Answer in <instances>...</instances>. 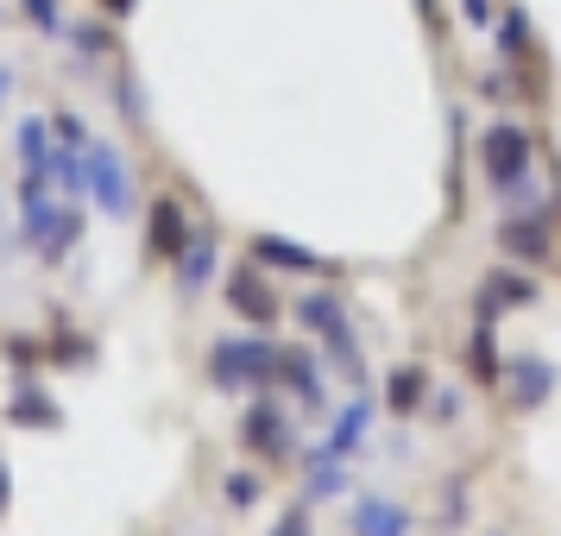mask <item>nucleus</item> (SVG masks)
Segmentation results:
<instances>
[{
    "mask_svg": "<svg viewBox=\"0 0 561 536\" xmlns=\"http://www.w3.org/2000/svg\"><path fill=\"white\" fill-rule=\"evenodd\" d=\"M208 272H215V240L203 233V240H190L178 253V290H203Z\"/></svg>",
    "mask_w": 561,
    "mask_h": 536,
    "instance_id": "nucleus-9",
    "label": "nucleus"
},
{
    "mask_svg": "<svg viewBox=\"0 0 561 536\" xmlns=\"http://www.w3.org/2000/svg\"><path fill=\"white\" fill-rule=\"evenodd\" d=\"M499 240H505L517 259H542V253H549V215H542V221H505Z\"/></svg>",
    "mask_w": 561,
    "mask_h": 536,
    "instance_id": "nucleus-10",
    "label": "nucleus"
},
{
    "mask_svg": "<svg viewBox=\"0 0 561 536\" xmlns=\"http://www.w3.org/2000/svg\"><path fill=\"white\" fill-rule=\"evenodd\" d=\"M89 183H95V196H102L107 215H127V208H133L127 171H121V158L107 152V146H89Z\"/></svg>",
    "mask_w": 561,
    "mask_h": 536,
    "instance_id": "nucleus-3",
    "label": "nucleus"
},
{
    "mask_svg": "<svg viewBox=\"0 0 561 536\" xmlns=\"http://www.w3.org/2000/svg\"><path fill=\"white\" fill-rule=\"evenodd\" d=\"M146 240H152V259H178L183 247H190V233H183V208L171 203V196H158V203H152Z\"/></svg>",
    "mask_w": 561,
    "mask_h": 536,
    "instance_id": "nucleus-4",
    "label": "nucleus"
},
{
    "mask_svg": "<svg viewBox=\"0 0 561 536\" xmlns=\"http://www.w3.org/2000/svg\"><path fill=\"white\" fill-rule=\"evenodd\" d=\"M13 423H26V430H51L57 423V410H51V398H38V391H20V404H13Z\"/></svg>",
    "mask_w": 561,
    "mask_h": 536,
    "instance_id": "nucleus-12",
    "label": "nucleus"
},
{
    "mask_svg": "<svg viewBox=\"0 0 561 536\" xmlns=\"http://www.w3.org/2000/svg\"><path fill=\"white\" fill-rule=\"evenodd\" d=\"M240 435H247L253 448H265L272 460H284V455H290V442H284V417H278V404H253V410H247V423H240Z\"/></svg>",
    "mask_w": 561,
    "mask_h": 536,
    "instance_id": "nucleus-5",
    "label": "nucleus"
},
{
    "mask_svg": "<svg viewBox=\"0 0 561 536\" xmlns=\"http://www.w3.org/2000/svg\"><path fill=\"white\" fill-rule=\"evenodd\" d=\"M354 536H404L410 531V517L398 505H385V499H366V505H354Z\"/></svg>",
    "mask_w": 561,
    "mask_h": 536,
    "instance_id": "nucleus-7",
    "label": "nucleus"
},
{
    "mask_svg": "<svg viewBox=\"0 0 561 536\" xmlns=\"http://www.w3.org/2000/svg\"><path fill=\"white\" fill-rule=\"evenodd\" d=\"M542 385H556V373H549V366H536V360H524V366H517V404H536V398H542Z\"/></svg>",
    "mask_w": 561,
    "mask_h": 536,
    "instance_id": "nucleus-13",
    "label": "nucleus"
},
{
    "mask_svg": "<svg viewBox=\"0 0 561 536\" xmlns=\"http://www.w3.org/2000/svg\"><path fill=\"white\" fill-rule=\"evenodd\" d=\"M485 297H511V304H536V284H530V278H511V272H499V278L485 284Z\"/></svg>",
    "mask_w": 561,
    "mask_h": 536,
    "instance_id": "nucleus-17",
    "label": "nucleus"
},
{
    "mask_svg": "<svg viewBox=\"0 0 561 536\" xmlns=\"http://www.w3.org/2000/svg\"><path fill=\"white\" fill-rule=\"evenodd\" d=\"M416 398H423V373L416 366L391 373V410H416Z\"/></svg>",
    "mask_w": 561,
    "mask_h": 536,
    "instance_id": "nucleus-14",
    "label": "nucleus"
},
{
    "mask_svg": "<svg viewBox=\"0 0 561 536\" xmlns=\"http://www.w3.org/2000/svg\"><path fill=\"white\" fill-rule=\"evenodd\" d=\"M253 499H259V480H253V474H233V480H228V505L247 511Z\"/></svg>",
    "mask_w": 561,
    "mask_h": 536,
    "instance_id": "nucleus-18",
    "label": "nucleus"
},
{
    "mask_svg": "<svg viewBox=\"0 0 561 536\" xmlns=\"http://www.w3.org/2000/svg\"><path fill=\"white\" fill-rule=\"evenodd\" d=\"M20 158H26L32 183H38V171H51V164H57L51 146H45V121H26V127H20Z\"/></svg>",
    "mask_w": 561,
    "mask_h": 536,
    "instance_id": "nucleus-11",
    "label": "nucleus"
},
{
    "mask_svg": "<svg viewBox=\"0 0 561 536\" xmlns=\"http://www.w3.org/2000/svg\"><path fill=\"white\" fill-rule=\"evenodd\" d=\"M272 373H278V347H265V341H221V347H215V379L228 385H265L272 379Z\"/></svg>",
    "mask_w": 561,
    "mask_h": 536,
    "instance_id": "nucleus-1",
    "label": "nucleus"
},
{
    "mask_svg": "<svg viewBox=\"0 0 561 536\" xmlns=\"http://www.w3.org/2000/svg\"><path fill=\"white\" fill-rule=\"evenodd\" d=\"M499 45H505L511 64H524V57H530V52H524V45H530V32H524V13H517V7L505 13V32H499Z\"/></svg>",
    "mask_w": 561,
    "mask_h": 536,
    "instance_id": "nucleus-15",
    "label": "nucleus"
},
{
    "mask_svg": "<svg viewBox=\"0 0 561 536\" xmlns=\"http://www.w3.org/2000/svg\"><path fill=\"white\" fill-rule=\"evenodd\" d=\"M359 430H366V404H354L341 423H334V442H329V448H334V455H347V448L359 442Z\"/></svg>",
    "mask_w": 561,
    "mask_h": 536,
    "instance_id": "nucleus-16",
    "label": "nucleus"
},
{
    "mask_svg": "<svg viewBox=\"0 0 561 536\" xmlns=\"http://www.w3.org/2000/svg\"><path fill=\"white\" fill-rule=\"evenodd\" d=\"M0 511H7V467H0Z\"/></svg>",
    "mask_w": 561,
    "mask_h": 536,
    "instance_id": "nucleus-23",
    "label": "nucleus"
},
{
    "mask_svg": "<svg viewBox=\"0 0 561 536\" xmlns=\"http://www.w3.org/2000/svg\"><path fill=\"white\" fill-rule=\"evenodd\" d=\"M278 536H309V517H304V511H290V517L278 524Z\"/></svg>",
    "mask_w": 561,
    "mask_h": 536,
    "instance_id": "nucleus-20",
    "label": "nucleus"
},
{
    "mask_svg": "<svg viewBox=\"0 0 561 536\" xmlns=\"http://www.w3.org/2000/svg\"><path fill=\"white\" fill-rule=\"evenodd\" d=\"M467 20H473V26H485V20H492V0H467Z\"/></svg>",
    "mask_w": 561,
    "mask_h": 536,
    "instance_id": "nucleus-21",
    "label": "nucleus"
},
{
    "mask_svg": "<svg viewBox=\"0 0 561 536\" xmlns=\"http://www.w3.org/2000/svg\"><path fill=\"white\" fill-rule=\"evenodd\" d=\"M228 304L240 309L247 322H272V316H278V304H272V290H265V284L253 278V272H233V278H228Z\"/></svg>",
    "mask_w": 561,
    "mask_h": 536,
    "instance_id": "nucleus-6",
    "label": "nucleus"
},
{
    "mask_svg": "<svg viewBox=\"0 0 561 536\" xmlns=\"http://www.w3.org/2000/svg\"><path fill=\"white\" fill-rule=\"evenodd\" d=\"M26 13L38 26H57V0H26Z\"/></svg>",
    "mask_w": 561,
    "mask_h": 536,
    "instance_id": "nucleus-19",
    "label": "nucleus"
},
{
    "mask_svg": "<svg viewBox=\"0 0 561 536\" xmlns=\"http://www.w3.org/2000/svg\"><path fill=\"white\" fill-rule=\"evenodd\" d=\"M107 13H133V0H107Z\"/></svg>",
    "mask_w": 561,
    "mask_h": 536,
    "instance_id": "nucleus-22",
    "label": "nucleus"
},
{
    "mask_svg": "<svg viewBox=\"0 0 561 536\" xmlns=\"http://www.w3.org/2000/svg\"><path fill=\"white\" fill-rule=\"evenodd\" d=\"M524 164H530V139H524L517 127H492L485 133V178L499 183V190H517Z\"/></svg>",
    "mask_w": 561,
    "mask_h": 536,
    "instance_id": "nucleus-2",
    "label": "nucleus"
},
{
    "mask_svg": "<svg viewBox=\"0 0 561 536\" xmlns=\"http://www.w3.org/2000/svg\"><path fill=\"white\" fill-rule=\"evenodd\" d=\"M253 253L265 259V265H284V272H316V265H322L309 247H297V240H278V233H259Z\"/></svg>",
    "mask_w": 561,
    "mask_h": 536,
    "instance_id": "nucleus-8",
    "label": "nucleus"
}]
</instances>
